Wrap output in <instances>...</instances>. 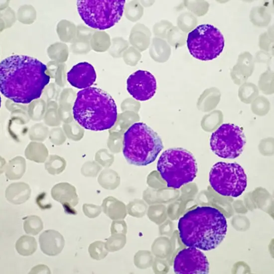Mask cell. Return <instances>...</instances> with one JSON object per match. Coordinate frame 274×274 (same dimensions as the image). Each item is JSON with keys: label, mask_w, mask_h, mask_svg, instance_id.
I'll use <instances>...</instances> for the list:
<instances>
[{"label": "cell", "mask_w": 274, "mask_h": 274, "mask_svg": "<svg viewBox=\"0 0 274 274\" xmlns=\"http://www.w3.org/2000/svg\"><path fill=\"white\" fill-rule=\"evenodd\" d=\"M46 66L38 59L23 55L6 57L0 64V90L14 103L28 104L40 98L50 81Z\"/></svg>", "instance_id": "6da1fadb"}, {"label": "cell", "mask_w": 274, "mask_h": 274, "mask_svg": "<svg viewBox=\"0 0 274 274\" xmlns=\"http://www.w3.org/2000/svg\"><path fill=\"white\" fill-rule=\"evenodd\" d=\"M183 244L203 251L215 249L225 238L227 224L225 216L212 207H198L186 213L178 223Z\"/></svg>", "instance_id": "7a4b0ae2"}, {"label": "cell", "mask_w": 274, "mask_h": 274, "mask_svg": "<svg viewBox=\"0 0 274 274\" xmlns=\"http://www.w3.org/2000/svg\"><path fill=\"white\" fill-rule=\"evenodd\" d=\"M73 115L75 120L86 130L104 131L115 124L117 108L107 92L98 88L89 87L77 93Z\"/></svg>", "instance_id": "3957f363"}, {"label": "cell", "mask_w": 274, "mask_h": 274, "mask_svg": "<svg viewBox=\"0 0 274 274\" xmlns=\"http://www.w3.org/2000/svg\"><path fill=\"white\" fill-rule=\"evenodd\" d=\"M163 148L157 133L143 123L133 124L124 134L123 153L131 164L145 166L152 163Z\"/></svg>", "instance_id": "277c9868"}, {"label": "cell", "mask_w": 274, "mask_h": 274, "mask_svg": "<svg viewBox=\"0 0 274 274\" xmlns=\"http://www.w3.org/2000/svg\"><path fill=\"white\" fill-rule=\"evenodd\" d=\"M156 167L167 186L174 189H178L192 181L197 172L194 156L182 148H172L164 151L158 160Z\"/></svg>", "instance_id": "5b68a950"}, {"label": "cell", "mask_w": 274, "mask_h": 274, "mask_svg": "<svg viewBox=\"0 0 274 274\" xmlns=\"http://www.w3.org/2000/svg\"><path fill=\"white\" fill-rule=\"evenodd\" d=\"M125 0H79V14L88 26L105 30L114 26L121 18Z\"/></svg>", "instance_id": "8992f818"}, {"label": "cell", "mask_w": 274, "mask_h": 274, "mask_svg": "<svg viewBox=\"0 0 274 274\" xmlns=\"http://www.w3.org/2000/svg\"><path fill=\"white\" fill-rule=\"evenodd\" d=\"M209 181L219 194L237 197L247 187V175L242 167L235 162H218L212 167Z\"/></svg>", "instance_id": "52a82bcc"}, {"label": "cell", "mask_w": 274, "mask_h": 274, "mask_svg": "<svg viewBox=\"0 0 274 274\" xmlns=\"http://www.w3.org/2000/svg\"><path fill=\"white\" fill-rule=\"evenodd\" d=\"M187 45L191 55L202 61L217 58L222 52L225 41L221 31L214 25H199L189 33Z\"/></svg>", "instance_id": "ba28073f"}, {"label": "cell", "mask_w": 274, "mask_h": 274, "mask_svg": "<svg viewBox=\"0 0 274 274\" xmlns=\"http://www.w3.org/2000/svg\"><path fill=\"white\" fill-rule=\"evenodd\" d=\"M246 137L241 128L233 124H224L213 132L210 138L211 150L222 158L234 159L242 152Z\"/></svg>", "instance_id": "9c48e42d"}, {"label": "cell", "mask_w": 274, "mask_h": 274, "mask_svg": "<svg viewBox=\"0 0 274 274\" xmlns=\"http://www.w3.org/2000/svg\"><path fill=\"white\" fill-rule=\"evenodd\" d=\"M173 270L177 274H207L209 264L203 253L194 247L178 252L173 262Z\"/></svg>", "instance_id": "30bf717a"}, {"label": "cell", "mask_w": 274, "mask_h": 274, "mask_svg": "<svg viewBox=\"0 0 274 274\" xmlns=\"http://www.w3.org/2000/svg\"><path fill=\"white\" fill-rule=\"evenodd\" d=\"M156 81L149 72L139 70L129 76L127 81V89L136 100L145 101L151 99L156 90Z\"/></svg>", "instance_id": "8fae6325"}, {"label": "cell", "mask_w": 274, "mask_h": 274, "mask_svg": "<svg viewBox=\"0 0 274 274\" xmlns=\"http://www.w3.org/2000/svg\"><path fill=\"white\" fill-rule=\"evenodd\" d=\"M93 66L88 62L79 63L72 67L67 74L69 83L78 89H86L92 85L96 79Z\"/></svg>", "instance_id": "7c38bea8"}, {"label": "cell", "mask_w": 274, "mask_h": 274, "mask_svg": "<svg viewBox=\"0 0 274 274\" xmlns=\"http://www.w3.org/2000/svg\"><path fill=\"white\" fill-rule=\"evenodd\" d=\"M39 243L40 249L44 254L49 256H55L62 251L65 240L59 232L47 230L40 235Z\"/></svg>", "instance_id": "4fadbf2b"}, {"label": "cell", "mask_w": 274, "mask_h": 274, "mask_svg": "<svg viewBox=\"0 0 274 274\" xmlns=\"http://www.w3.org/2000/svg\"><path fill=\"white\" fill-rule=\"evenodd\" d=\"M52 198L60 202L63 206L65 211L73 214V207L78 202V198L73 188L68 187H58L52 191Z\"/></svg>", "instance_id": "5bb4252c"}, {"label": "cell", "mask_w": 274, "mask_h": 274, "mask_svg": "<svg viewBox=\"0 0 274 274\" xmlns=\"http://www.w3.org/2000/svg\"><path fill=\"white\" fill-rule=\"evenodd\" d=\"M37 248V242L33 237L23 235L16 242L15 249L17 253L23 256L33 254Z\"/></svg>", "instance_id": "9a60e30c"}, {"label": "cell", "mask_w": 274, "mask_h": 274, "mask_svg": "<svg viewBox=\"0 0 274 274\" xmlns=\"http://www.w3.org/2000/svg\"><path fill=\"white\" fill-rule=\"evenodd\" d=\"M5 197L7 201L15 205L25 202L30 197V191L25 187H11L6 192Z\"/></svg>", "instance_id": "2e32d148"}, {"label": "cell", "mask_w": 274, "mask_h": 274, "mask_svg": "<svg viewBox=\"0 0 274 274\" xmlns=\"http://www.w3.org/2000/svg\"><path fill=\"white\" fill-rule=\"evenodd\" d=\"M43 228L41 219L38 216H28L24 219L23 229L26 234L37 235Z\"/></svg>", "instance_id": "e0dca14e"}, {"label": "cell", "mask_w": 274, "mask_h": 274, "mask_svg": "<svg viewBox=\"0 0 274 274\" xmlns=\"http://www.w3.org/2000/svg\"><path fill=\"white\" fill-rule=\"evenodd\" d=\"M29 274H50L48 267L44 265H39L33 267Z\"/></svg>", "instance_id": "ac0fdd59"}]
</instances>
